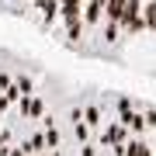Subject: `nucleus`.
<instances>
[{
    "label": "nucleus",
    "instance_id": "1",
    "mask_svg": "<svg viewBox=\"0 0 156 156\" xmlns=\"http://www.w3.org/2000/svg\"><path fill=\"white\" fill-rule=\"evenodd\" d=\"M45 115H49V104L28 80L0 73V153L14 146L21 135H28L31 125H38Z\"/></svg>",
    "mask_w": 156,
    "mask_h": 156
}]
</instances>
